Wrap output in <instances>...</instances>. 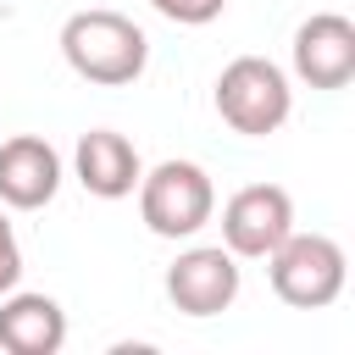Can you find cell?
Here are the masks:
<instances>
[{"label": "cell", "instance_id": "obj_1", "mask_svg": "<svg viewBox=\"0 0 355 355\" xmlns=\"http://www.w3.org/2000/svg\"><path fill=\"white\" fill-rule=\"evenodd\" d=\"M61 55L67 67L83 78V83H100V89H122L144 72L150 61V39L133 17L122 11H72L61 22Z\"/></svg>", "mask_w": 355, "mask_h": 355}, {"label": "cell", "instance_id": "obj_2", "mask_svg": "<svg viewBox=\"0 0 355 355\" xmlns=\"http://www.w3.org/2000/svg\"><path fill=\"white\" fill-rule=\"evenodd\" d=\"M294 111V89H288V72L266 55H239L222 67L216 78V116L244 133V139H266L288 122Z\"/></svg>", "mask_w": 355, "mask_h": 355}, {"label": "cell", "instance_id": "obj_3", "mask_svg": "<svg viewBox=\"0 0 355 355\" xmlns=\"http://www.w3.org/2000/svg\"><path fill=\"white\" fill-rule=\"evenodd\" d=\"M266 272H272V294L294 311H322L344 294V244L327 239V233H288L272 255H266Z\"/></svg>", "mask_w": 355, "mask_h": 355}, {"label": "cell", "instance_id": "obj_4", "mask_svg": "<svg viewBox=\"0 0 355 355\" xmlns=\"http://www.w3.org/2000/svg\"><path fill=\"white\" fill-rule=\"evenodd\" d=\"M216 211V189L194 161H161L139 178V216L155 239H194Z\"/></svg>", "mask_w": 355, "mask_h": 355}, {"label": "cell", "instance_id": "obj_5", "mask_svg": "<svg viewBox=\"0 0 355 355\" xmlns=\"http://www.w3.org/2000/svg\"><path fill=\"white\" fill-rule=\"evenodd\" d=\"M294 233V200L277 183H250L222 205V244L239 261H266Z\"/></svg>", "mask_w": 355, "mask_h": 355}, {"label": "cell", "instance_id": "obj_6", "mask_svg": "<svg viewBox=\"0 0 355 355\" xmlns=\"http://www.w3.org/2000/svg\"><path fill=\"white\" fill-rule=\"evenodd\" d=\"M166 300L183 316H222L239 300V255L227 244H200L183 250L166 266Z\"/></svg>", "mask_w": 355, "mask_h": 355}, {"label": "cell", "instance_id": "obj_7", "mask_svg": "<svg viewBox=\"0 0 355 355\" xmlns=\"http://www.w3.org/2000/svg\"><path fill=\"white\" fill-rule=\"evenodd\" d=\"M294 72L311 89H344L355 78V22L338 11H316L294 28Z\"/></svg>", "mask_w": 355, "mask_h": 355}, {"label": "cell", "instance_id": "obj_8", "mask_svg": "<svg viewBox=\"0 0 355 355\" xmlns=\"http://www.w3.org/2000/svg\"><path fill=\"white\" fill-rule=\"evenodd\" d=\"M61 189V155L39 133H17L0 144V205L11 211H39Z\"/></svg>", "mask_w": 355, "mask_h": 355}, {"label": "cell", "instance_id": "obj_9", "mask_svg": "<svg viewBox=\"0 0 355 355\" xmlns=\"http://www.w3.org/2000/svg\"><path fill=\"white\" fill-rule=\"evenodd\" d=\"M72 166H78V183H83L94 200H122V194H133L139 178H144L139 150H133L116 128H89V133L78 139V150H72Z\"/></svg>", "mask_w": 355, "mask_h": 355}, {"label": "cell", "instance_id": "obj_10", "mask_svg": "<svg viewBox=\"0 0 355 355\" xmlns=\"http://www.w3.org/2000/svg\"><path fill=\"white\" fill-rule=\"evenodd\" d=\"M67 344V311L50 294H0V349L6 355H55Z\"/></svg>", "mask_w": 355, "mask_h": 355}, {"label": "cell", "instance_id": "obj_11", "mask_svg": "<svg viewBox=\"0 0 355 355\" xmlns=\"http://www.w3.org/2000/svg\"><path fill=\"white\" fill-rule=\"evenodd\" d=\"M166 22H178V28H205V22H216L222 17V6L227 0H150Z\"/></svg>", "mask_w": 355, "mask_h": 355}, {"label": "cell", "instance_id": "obj_12", "mask_svg": "<svg viewBox=\"0 0 355 355\" xmlns=\"http://www.w3.org/2000/svg\"><path fill=\"white\" fill-rule=\"evenodd\" d=\"M17 277H22V250H17V233H11V222L0 211V294H11Z\"/></svg>", "mask_w": 355, "mask_h": 355}]
</instances>
